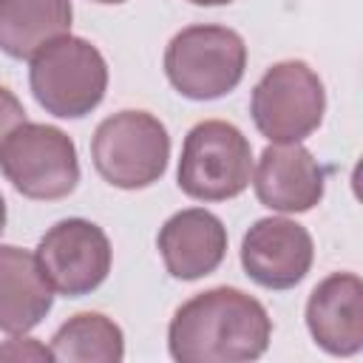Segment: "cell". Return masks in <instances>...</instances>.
<instances>
[{
  "label": "cell",
  "mask_w": 363,
  "mask_h": 363,
  "mask_svg": "<svg viewBox=\"0 0 363 363\" xmlns=\"http://www.w3.org/2000/svg\"><path fill=\"white\" fill-rule=\"evenodd\" d=\"M54 303V289L45 281L37 255L0 244V332L23 335L34 329Z\"/></svg>",
  "instance_id": "13"
},
{
  "label": "cell",
  "mask_w": 363,
  "mask_h": 363,
  "mask_svg": "<svg viewBox=\"0 0 363 363\" xmlns=\"http://www.w3.org/2000/svg\"><path fill=\"white\" fill-rule=\"evenodd\" d=\"M323 82L303 60H284L267 68L250 99L255 128L278 145L301 142L315 133L323 122Z\"/></svg>",
  "instance_id": "7"
},
{
  "label": "cell",
  "mask_w": 363,
  "mask_h": 363,
  "mask_svg": "<svg viewBox=\"0 0 363 363\" xmlns=\"http://www.w3.org/2000/svg\"><path fill=\"white\" fill-rule=\"evenodd\" d=\"M0 170L26 199L57 201L79 182L77 145L65 130L26 119L3 142Z\"/></svg>",
  "instance_id": "6"
},
{
  "label": "cell",
  "mask_w": 363,
  "mask_h": 363,
  "mask_svg": "<svg viewBox=\"0 0 363 363\" xmlns=\"http://www.w3.org/2000/svg\"><path fill=\"white\" fill-rule=\"evenodd\" d=\"M312 258L309 230L281 216L258 218L241 241V267L264 289H292L306 278Z\"/></svg>",
  "instance_id": "9"
},
{
  "label": "cell",
  "mask_w": 363,
  "mask_h": 363,
  "mask_svg": "<svg viewBox=\"0 0 363 363\" xmlns=\"http://www.w3.org/2000/svg\"><path fill=\"white\" fill-rule=\"evenodd\" d=\"M159 252L167 272L179 281H196L218 269L227 255V230L218 216L201 207L179 210L159 230Z\"/></svg>",
  "instance_id": "12"
},
{
  "label": "cell",
  "mask_w": 363,
  "mask_h": 363,
  "mask_svg": "<svg viewBox=\"0 0 363 363\" xmlns=\"http://www.w3.org/2000/svg\"><path fill=\"white\" fill-rule=\"evenodd\" d=\"M3 230H6V201L0 196V235H3Z\"/></svg>",
  "instance_id": "19"
},
{
  "label": "cell",
  "mask_w": 363,
  "mask_h": 363,
  "mask_svg": "<svg viewBox=\"0 0 363 363\" xmlns=\"http://www.w3.org/2000/svg\"><path fill=\"white\" fill-rule=\"evenodd\" d=\"M0 360H54V354L34 337H11L0 346Z\"/></svg>",
  "instance_id": "16"
},
{
  "label": "cell",
  "mask_w": 363,
  "mask_h": 363,
  "mask_svg": "<svg viewBox=\"0 0 363 363\" xmlns=\"http://www.w3.org/2000/svg\"><path fill=\"white\" fill-rule=\"evenodd\" d=\"M312 340L329 354H357L363 349V284L354 272H332L306 301Z\"/></svg>",
  "instance_id": "11"
},
{
  "label": "cell",
  "mask_w": 363,
  "mask_h": 363,
  "mask_svg": "<svg viewBox=\"0 0 363 363\" xmlns=\"http://www.w3.org/2000/svg\"><path fill=\"white\" fill-rule=\"evenodd\" d=\"M91 156L108 184L139 190L162 179L170 159V136L153 113L119 111L94 130Z\"/></svg>",
  "instance_id": "4"
},
{
  "label": "cell",
  "mask_w": 363,
  "mask_h": 363,
  "mask_svg": "<svg viewBox=\"0 0 363 363\" xmlns=\"http://www.w3.org/2000/svg\"><path fill=\"white\" fill-rule=\"evenodd\" d=\"M252 179V147L247 136L224 122L204 119L190 128L179 159V187L196 201H227Z\"/></svg>",
  "instance_id": "5"
},
{
  "label": "cell",
  "mask_w": 363,
  "mask_h": 363,
  "mask_svg": "<svg viewBox=\"0 0 363 363\" xmlns=\"http://www.w3.org/2000/svg\"><path fill=\"white\" fill-rule=\"evenodd\" d=\"M323 167L301 142L264 147L252 176L258 201L278 213L312 210L323 199Z\"/></svg>",
  "instance_id": "10"
},
{
  "label": "cell",
  "mask_w": 363,
  "mask_h": 363,
  "mask_svg": "<svg viewBox=\"0 0 363 363\" xmlns=\"http://www.w3.org/2000/svg\"><path fill=\"white\" fill-rule=\"evenodd\" d=\"M71 0H0V51L31 60L71 31Z\"/></svg>",
  "instance_id": "14"
},
{
  "label": "cell",
  "mask_w": 363,
  "mask_h": 363,
  "mask_svg": "<svg viewBox=\"0 0 363 363\" xmlns=\"http://www.w3.org/2000/svg\"><path fill=\"white\" fill-rule=\"evenodd\" d=\"M272 320L267 309L235 286H213L184 301L167 329L179 363H244L267 352Z\"/></svg>",
  "instance_id": "1"
},
{
  "label": "cell",
  "mask_w": 363,
  "mask_h": 363,
  "mask_svg": "<svg viewBox=\"0 0 363 363\" xmlns=\"http://www.w3.org/2000/svg\"><path fill=\"white\" fill-rule=\"evenodd\" d=\"M37 264L57 295L82 298L111 272V241L94 221L62 218L37 244Z\"/></svg>",
  "instance_id": "8"
},
{
  "label": "cell",
  "mask_w": 363,
  "mask_h": 363,
  "mask_svg": "<svg viewBox=\"0 0 363 363\" xmlns=\"http://www.w3.org/2000/svg\"><path fill=\"white\" fill-rule=\"evenodd\" d=\"M247 68V45L227 26H187L164 51V74L187 99H218L230 94Z\"/></svg>",
  "instance_id": "3"
},
{
  "label": "cell",
  "mask_w": 363,
  "mask_h": 363,
  "mask_svg": "<svg viewBox=\"0 0 363 363\" xmlns=\"http://www.w3.org/2000/svg\"><path fill=\"white\" fill-rule=\"evenodd\" d=\"M51 354L65 363H119L125 357V335L111 318L79 312L57 329Z\"/></svg>",
  "instance_id": "15"
},
{
  "label": "cell",
  "mask_w": 363,
  "mask_h": 363,
  "mask_svg": "<svg viewBox=\"0 0 363 363\" xmlns=\"http://www.w3.org/2000/svg\"><path fill=\"white\" fill-rule=\"evenodd\" d=\"M187 3H193V6H227L233 0H187Z\"/></svg>",
  "instance_id": "18"
},
{
  "label": "cell",
  "mask_w": 363,
  "mask_h": 363,
  "mask_svg": "<svg viewBox=\"0 0 363 363\" xmlns=\"http://www.w3.org/2000/svg\"><path fill=\"white\" fill-rule=\"evenodd\" d=\"M94 3H102V6H116V3H125V0H94Z\"/></svg>",
  "instance_id": "20"
},
{
  "label": "cell",
  "mask_w": 363,
  "mask_h": 363,
  "mask_svg": "<svg viewBox=\"0 0 363 363\" xmlns=\"http://www.w3.org/2000/svg\"><path fill=\"white\" fill-rule=\"evenodd\" d=\"M26 122V108H23V102L6 88V85H0V147H3V142L9 139V133L14 130V128H20Z\"/></svg>",
  "instance_id": "17"
},
{
  "label": "cell",
  "mask_w": 363,
  "mask_h": 363,
  "mask_svg": "<svg viewBox=\"0 0 363 363\" xmlns=\"http://www.w3.org/2000/svg\"><path fill=\"white\" fill-rule=\"evenodd\" d=\"M28 82L40 108L60 119H79L102 102L108 65L96 45L65 34L31 57Z\"/></svg>",
  "instance_id": "2"
}]
</instances>
